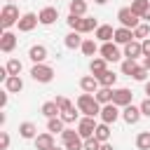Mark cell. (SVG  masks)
I'll return each mask as SVG.
<instances>
[{"label":"cell","mask_w":150,"mask_h":150,"mask_svg":"<svg viewBox=\"0 0 150 150\" xmlns=\"http://www.w3.org/2000/svg\"><path fill=\"white\" fill-rule=\"evenodd\" d=\"M38 16H40V23H42V26H52V23L59 19V9H56V7H42Z\"/></svg>","instance_id":"5bb4252c"},{"label":"cell","mask_w":150,"mask_h":150,"mask_svg":"<svg viewBox=\"0 0 150 150\" xmlns=\"http://www.w3.org/2000/svg\"><path fill=\"white\" fill-rule=\"evenodd\" d=\"M89 70H91V75H103L105 70H108V61L103 59V56H94L91 61H89Z\"/></svg>","instance_id":"44dd1931"},{"label":"cell","mask_w":150,"mask_h":150,"mask_svg":"<svg viewBox=\"0 0 150 150\" xmlns=\"http://www.w3.org/2000/svg\"><path fill=\"white\" fill-rule=\"evenodd\" d=\"M5 66H7V70H9V75H19V73H21V68H23L19 59H9V61H7Z\"/></svg>","instance_id":"e575fe53"},{"label":"cell","mask_w":150,"mask_h":150,"mask_svg":"<svg viewBox=\"0 0 150 150\" xmlns=\"http://www.w3.org/2000/svg\"><path fill=\"white\" fill-rule=\"evenodd\" d=\"M52 150H66V148H56V145H54V148H52Z\"/></svg>","instance_id":"816d5d0a"},{"label":"cell","mask_w":150,"mask_h":150,"mask_svg":"<svg viewBox=\"0 0 150 150\" xmlns=\"http://www.w3.org/2000/svg\"><path fill=\"white\" fill-rule=\"evenodd\" d=\"M148 35H150V26H148V23H141V26H136V28H134V38H138L141 42H143Z\"/></svg>","instance_id":"836d02e7"},{"label":"cell","mask_w":150,"mask_h":150,"mask_svg":"<svg viewBox=\"0 0 150 150\" xmlns=\"http://www.w3.org/2000/svg\"><path fill=\"white\" fill-rule=\"evenodd\" d=\"M120 68H122V75H129V77H131V75H134V70L138 68V63H136V61H131V59H124Z\"/></svg>","instance_id":"d6a6232c"},{"label":"cell","mask_w":150,"mask_h":150,"mask_svg":"<svg viewBox=\"0 0 150 150\" xmlns=\"http://www.w3.org/2000/svg\"><path fill=\"white\" fill-rule=\"evenodd\" d=\"M94 2H96V5H105L108 0H94Z\"/></svg>","instance_id":"f907efd6"},{"label":"cell","mask_w":150,"mask_h":150,"mask_svg":"<svg viewBox=\"0 0 150 150\" xmlns=\"http://www.w3.org/2000/svg\"><path fill=\"white\" fill-rule=\"evenodd\" d=\"M19 7L14 5V2H7L5 7H2V12H0V23H2V28L5 30H9L12 26H16L19 23Z\"/></svg>","instance_id":"7a4b0ae2"},{"label":"cell","mask_w":150,"mask_h":150,"mask_svg":"<svg viewBox=\"0 0 150 150\" xmlns=\"http://www.w3.org/2000/svg\"><path fill=\"white\" fill-rule=\"evenodd\" d=\"M94 38L101 40V42H110V40L115 38V28L108 26V23H103V26H98V28L94 30Z\"/></svg>","instance_id":"d6986e66"},{"label":"cell","mask_w":150,"mask_h":150,"mask_svg":"<svg viewBox=\"0 0 150 150\" xmlns=\"http://www.w3.org/2000/svg\"><path fill=\"white\" fill-rule=\"evenodd\" d=\"M141 45H143V56H150V38H145Z\"/></svg>","instance_id":"f6af8a7d"},{"label":"cell","mask_w":150,"mask_h":150,"mask_svg":"<svg viewBox=\"0 0 150 150\" xmlns=\"http://www.w3.org/2000/svg\"><path fill=\"white\" fill-rule=\"evenodd\" d=\"M141 66H143V68H148V70H150V56H143V63H141Z\"/></svg>","instance_id":"bcb514c9"},{"label":"cell","mask_w":150,"mask_h":150,"mask_svg":"<svg viewBox=\"0 0 150 150\" xmlns=\"http://www.w3.org/2000/svg\"><path fill=\"white\" fill-rule=\"evenodd\" d=\"M82 42H84V38H82V33H77V30H70V33L63 38V45H66L68 49H80Z\"/></svg>","instance_id":"ffe728a7"},{"label":"cell","mask_w":150,"mask_h":150,"mask_svg":"<svg viewBox=\"0 0 150 150\" xmlns=\"http://www.w3.org/2000/svg\"><path fill=\"white\" fill-rule=\"evenodd\" d=\"M75 105H77V110H80L84 117H96V115H101V108H103V105L96 101L94 94H80L77 101H75Z\"/></svg>","instance_id":"6da1fadb"},{"label":"cell","mask_w":150,"mask_h":150,"mask_svg":"<svg viewBox=\"0 0 150 150\" xmlns=\"http://www.w3.org/2000/svg\"><path fill=\"white\" fill-rule=\"evenodd\" d=\"M77 136H80V134H77L75 129H63V131H61V141H63V143H68V141H75Z\"/></svg>","instance_id":"f35d334b"},{"label":"cell","mask_w":150,"mask_h":150,"mask_svg":"<svg viewBox=\"0 0 150 150\" xmlns=\"http://www.w3.org/2000/svg\"><path fill=\"white\" fill-rule=\"evenodd\" d=\"M19 136L26 138V141H35L38 138V127L33 122H21L19 124Z\"/></svg>","instance_id":"ac0fdd59"},{"label":"cell","mask_w":150,"mask_h":150,"mask_svg":"<svg viewBox=\"0 0 150 150\" xmlns=\"http://www.w3.org/2000/svg\"><path fill=\"white\" fill-rule=\"evenodd\" d=\"M141 19H145V21H150V9H148V12H145V14L141 16Z\"/></svg>","instance_id":"681fc988"},{"label":"cell","mask_w":150,"mask_h":150,"mask_svg":"<svg viewBox=\"0 0 150 150\" xmlns=\"http://www.w3.org/2000/svg\"><path fill=\"white\" fill-rule=\"evenodd\" d=\"M54 101H56V105H59V110H61V112H63V110H70V108H73L70 98H66V96H56Z\"/></svg>","instance_id":"74e56055"},{"label":"cell","mask_w":150,"mask_h":150,"mask_svg":"<svg viewBox=\"0 0 150 150\" xmlns=\"http://www.w3.org/2000/svg\"><path fill=\"white\" fill-rule=\"evenodd\" d=\"M80 19L82 16H75V14H68V19H66V23L73 28V30H77V26H80Z\"/></svg>","instance_id":"60d3db41"},{"label":"cell","mask_w":150,"mask_h":150,"mask_svg":"<svg viewBox=\"0 0 150 150\" xmlns=\"http://www.w3.org/2000/svg\"><path fill=\"white\" fill-rule=\"evenodd\" d=\"M7 2H14V0H7Z\"/></svg>","instance_id":"f5cc1de1"},{"label":"cell","mask_w":150,"mask_h":150,"mask_svg":"<svg viewBox=\"0 0 150 150\" xmlns=\"http://www.w3.org/2000/svg\"><path fill=\"white\" fill-rule=\"evenodd\" d=\"M101 145H103V143L96 141L94 136H91V138H84V150H101Z\"/></svg>","instance_id":"ab89813d"},{"label":"cell","mask_w":150,"mask_h":150,"mask_svg":"<svg viewBox=\"0 0 150 150\" xmlns=\"http://www.w3.org/2000/svg\"><path fill=\"white\" fill-rule=\"evenodd\" d=\"M66 129V122L61 120V117H52V120H47V131H52V134H61Z\"/></svg>","instance_id":"4dcf8cb0"},{"label":"cell","mask_w":150,"mask_h":150,"mask_svg":"<svg viewBox=\"0 0 150 150\" xmlns=\"http://www.w3.org/2000/svg\"><path fill=\"white\" fill-rule=\"evenodd\" d=\"M131 40H136L131 28H122V26H120V28H115V38H112V42H115V45H129Z\"/></svg>","instance_id":"9a60e30c"},{"label":"cell","mask_w":150,"mask_h":150,"mask_svg":"<svg viewBox=\"0 0 150 150\" xmlns=\"http://www.w3.org/2000/svg\"><path fill=\"white\" fill-rule=\"evenodd\" d=\"M68 9H70V14H75V16H84V14H87V2H84V0H70Z\"/></svg>","instance_id":"4316f807"},{"label":"cell","mask_w":150,"mask_h":150,"mask_svg":"<svg viewBox=\"0 0 150 150\" xmlns=\"http://www.w3.org/2000/svg\"><path fill=\"white\" fill-rule=\"evenodd\" d=\"M28 59H30L33 63H45V59H47V47H45V45H33V47L28 49Z\"/></svg>","instance_id":"e0dca14e"},{"label":"cell","mask_w":150,"mask_h":150,"mask_svg":"<svg viewBox=\"0 0 150 150\" xmlns=\"http://www.w3.org/2000/svg\"><path fill=\"white\" fill-rule=\"evenodd\" d=\"M77 112H80V110H75V105H73L70 110H63V112H61V120H63L66 124H73V122L77 120Z\"/></svg>","instance_id":"d590c367"},{"label":"cell","mask_w":150,"mask_h":150,"mask_svg":"<svg viewBox=\"0 0 150 150\" xmlns=\"http://www.w3.org/2000/svg\"><path fill=\"white\" fill-rule=\"evenodd\" d=\"M117 21H120L122 28H131V30H134L136 26H141V16L134 14L131 7H122V9L117 12Z\"/></svg>","instance_id":"277c9868"},{"label":"cell","mask_w":150,"mask_h":150,"mask_svg":"<svg viewBox=\"0 0 150 150\" xmlns=\"http://www.w3.org/2000/svg\"><path fill=\"white\" fill-rule=\"evenodd\" d=\"M30 77H33L35 82L47 84V82H52V80H54V68H52V66H47V63H35V66L30 68Z\"/></svg>","instance_id":"3957f363"},{"label":"cell","mask_w":150,"mask_h":150,"mask_svg":"<svg viewBox=\"0 0 150 150\" xmlns=\"http://www.w3.org/2000/svg\"><path fill=\"white\" fill-rule=\"evenodd\" d=\"M131 98H134V94H131V89H127V87H120V89L112 91V103H115L117 108L131 105Z\"/></svg>","instance_id":"52a82bcc"},{"label":"cell","mask_w":150,"mask_h":150,"mask_svg":"<svg viewBox=\"0 0 150 150\" xmlns=\"http://www.w3.org/2000/svg\"><path fill=\"white\" fill-rule=\"evenodd\" d=\"M143 117V112H141V108L138 105H127V108H122V120L127 122V124H136L138 120Z\"/></svg>","instance_id":"7c38bea8"},{"label":"cell","mask_w":150,"mask_h":150,"mask_svg":"<svg viewBox=\"0 0 150 150\" xmlns=\"http://www.w3.org/2000/svg\"><path fill=\"white\" fill-rule=\"evenodd\" d=\"M40 112H42L47 120H52V117H61V110H59L56 101H45L42 108H40Z\"/></svg>","instance_id":"cb8c5ba5"},{"label":"cell","mask_w":150,"mask_h":150,"mask_svg":"<svg viewBox=\"0 0 150 150\" xmlns=\"http://www.w3.org/2000/svg\"><path fill=\"white\" fill-rule=\"evenodd\" d=\"M138 108H141V112H143V117H150V98H143Z\"/></svg>","instance_id":"7bdbcfd3"},{"label":"cell","mask_w":150,"mask_h":150,"mask_svg":"<svg viewBox=\"0 0 150 150\" xmlns=\"http://www.w3.org/2000/svg\"><path fill=\"white\" fill-rule=\"evenodd\" d=\"M7 98H9V91H7V89H2V91H0V108H5V105H7Z\"/></svg>","instance_id":"ee69618b"},{"label":"cell","mask_w":150,"mask_h":150,"mask_svg":"<svg viewBox=\"0 0 150 150\" xmlns=\"http://www.w3.org/2000/svg\"><path fill=\"white\" fill-rule=\"evenodd\" d=\"M101 122H105V124H115L120 117H122V112H120V108L115 105V103H108V105H103L101 108Z\"/></svg>","instance_id":"ba28073f"},{"label":"cell","mask_w":150,"mask_h":150,"mask_svg":"<svg viewBox=\"0 0 150 150\" xmlns=\"http://www.w3.org/2000/svg\"><path fill=\"white\" fill-rule=\"evenodd\" d=\"M80 89H82L84 94H96V91L101 89L98 77H96V75H84V77L80 80Z\"/></svg>","instance_id":"8fae6325"},{"label":"cell","mask_w":150,"mask_h":150,"mask_svg":"<svg viewBox=\"0 0 150 150\" xmlns=\"http://www.w3.org/2000/svg\"><path fill=\"white\" fill-rule=\"evenodd\" d=\"M38 23H40V16H38V14H33V12H26V14H21V19H19L16 28H19V33H30Z\"/></svg>","instance_id":"5b68a950"},{"label":"cell","mask_w":150,"mask_h":150,"mask_svg":"<svg viewBox=\"0 0 150 150\" xmlns=\"http://www.w3.org/2000/svg\"><path fill=\"white\" fill-rule=\"evenodd\" d=\"M148 73H150L148 68H143V66H138V68L134 70V75H131V77H134L136 82H148Z\"/></svg>","instance_id":"8d00e7d4"},{"label":"cell","mask_w":150,"mask_h":150,"mask_svg":"<svg viewBox=\"0 0 150 150\" xmlns=\"http://www.w3.org/2000/svg\"><path fill=\"white\" fill-rule=\"evenodd\" d=\"M5 89H7L9 94H19V91L23 89V80H21L19 75H9V77L5 80Z\"/></svg>","instance_id":"603a6c76"},{"label":"cell","mask_w":150,"mask_h":150,"mask_svg":"<svg viewBox=\"0 0 150 150\" xmlns=\"http://www.w3.org/2000/svg\"><path fill=\"white\" fill-rule=\"evenodd\" d=\"M101 150H115V148H112L110 143H103V145H101Z\"/></svg>","instance_id":"7dc6e473"},{"label":"cell","mask_w":150,"mask_h":150,"mask_svg":"<svg viewBox=\"0 0 150 150\" xmlns=\"http://www.w3.org/2000/svg\"><path fill=\"white\" fill-rule=\"evenodd\" d=\"M82 54L84 56H94L96 52H98V45H96V40H91V38H84V42H82Z\"/></svg>","instance_id":"f1b7e54d"},{"label":"cell","mask_w":150,"mask_h":150,"mask_svg":"<svg viewBox=\"0 0 150 150\" xmlns=\"http://www.w3.org/2000/svg\"><path fill=\"white\" fill-rule=\"evenodd\" d=\"M115 82H117V75H115L112 70H105L103 75H98V84H101V87H110V89H112Z\"/></svg>","instance_id":"f546056e"},{"label":"cell","mask_w":150,"mask_h":150,"mask_svg":"<svg viewBox=\"0 0 150 150\" xmlns=\"http://www.w3.org/2000/svg\"><path fill=\"white\" fill-rule=\"evenodd\" d=\"M7 148H9V134L0 131V150H7Z\"/></svg>","instance_id":"b9f144b4"},{"label":"cell","mask_w":150,"mask_h":150,"mask_svg":"<svg viewBox=\"0 0 150 150\" xmlns=\"http://www.w3.org/2000/svg\"><path fill=\"white\" fill-rule=\"evenodd\" d=\"M94 138L101 141V143H108V138H110V124L101 122V124L96 127V131H94Z\"/></svg>","instance_id":"484cf974"},{"label":"cell","mask_w":150,"mask_h":150,"mask_svg":"<svg viewBox=\"0 0 150 150\" xmlns=\"http://www.w3.org/2000/svg\"><path fill=\"white\" fill-rule=\"evenodd\" d=\"M136 148L138 150H150V131H141L136 136Z\"/></svg>","instance_id":"1f68e13d"},{"label":"cell","mask_w":150,"mask_h":150,"mask_svg":"<svg viewBox=\"0 0 150 150\" xmlns=\"http://www.w3.org/2000/svg\"><path fill=\"white\" fill-rule=\"evenodd\" d=\"M145 94H148V98H150V80L145 82Z\"/></svg>","instance_id":"c3c4849f"},{"label":"cell","mask_w":150,"mask_h":150,"mask_svg":"<svg viewBox=\"0 0 150 150\" xmlns=\"http://www.w3.org/2000/svg\"><path fill=\"white\" fill-rule=\"evenodd\" d=\"M131 12L134 14H138V16H143L148 9H150V0H131Z\"/></svg>","instance_id":"83f0119b"},{"label":"cell","mask_w":150,"mask_h":150,"mask_svg":"<svg viewBox=\"0 0 150 150\" xmlns=\"http://www.w3.org/2000/svg\"><path fill=\"white\" fill-rule=\"evenodd\" d=\"M98 28V21L94 19V16H82L80 19V26H77V33H91V30H96Z\"/></svg>","instance_id":"7402d4cb"},{"label":"cell","mask_w":150,"mask_h":150,"mask_svg":"<svg viewBox=\"0 0 150 150\" xmlns=\"http://www.w3.org/2000/svg\"><path fill=\"white\" fill-rule=\"evenodd\" d=\"M96 122H94V117H82V120H77V134L82 136V138H91L94 136V131H96Z\"/></svg>","instance_id":"9c48e42d"},{"label":"cell","mask_w":150,"mask_h":150,"mask_svg":"<svg viewBox=\"0 0 150 150\" xmlns=\"http://www.w3.org/2000/svg\"><path fill=\"white\" fill-rule=\"evenodd\" d=\"M124 56L131 59V61H136L138 56H143V45H141V40H131L129 45H124Z\"/></svg>","instance_id":"2e32d148"},{"label":"cell","mask_w":150,"mask_h":150,"mask_svg":"<svg viewBox=\"0 0 150 150\" xmlns=\"http://www.w3.org/2000/svg\"><path fill=\"white\" fill-rule=\"evenodd\" d=\"M56 143H54V134L52 131H45V134H38L35 138V150H52Z\"/></svg>","instance_id":"4fadbf2b"},{"label":"cell","mask_w":150,"mask_h":150,"mask_svg":"<svg viewBox=\"0 0 150 150\" xmlns=\"http://www.w3.org/2000/svg\"><path fill=\"white\" fill-rule=\"evenodd\" d=\"M98 52H101V56H103L105 61H120V59L124 56L115 42H103V45L98 47Z\"/></svg>","instance_id":"8992f818"},{"label":"cell","mask_w":150,"mask_h":150,"mask_svg":"<svg viewBox=\"0 0 150 150\" xmlns=\"http://www.w3.org/2000/svg\"><path fill=\"white\" fill-rule=\"evenodd\" d=\"M14 47H16V35L12 30H2V35H0V52L9 54V52H14Z\"/></svg>","instance_id":"30bf717a"},{"label":"cell","mask_w":150,"mask_h":150,"mask_svg":"<svg viewBox=\"0 0 150 150\" xmlns=\"http://www.w3.org/2000/svg\"><path fill=\"white\" fill-rule=\"evenodd\" d=\"M112 91H115V89H110V87H101L94 96H96V101H98L101 105H108V103H112Z\"/></svg>","instance_id":"d4e9b609"}]
</instances>
